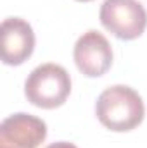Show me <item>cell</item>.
I'll use <instances>...</instances> for the list:
<instances>
[{
	"label": "cell",
	"mask_w": 147,
	"mask_h": 148,
	"mask_svg": "<svg viewBox=\"0 0 147 148\" xmlns=\"http://www.w3.org/2000/svg\"><path fill=\"white\" fill-rule=\"evenodd\" d=\"M95 114L102 126L111 131H132L142 121L146 107L142 97L130 86L114 84L106 88L97 102H95Z\"/></svg>",
	"instance_id": "1"
},
{
	"label": "cell",
	"mask_w": 147,
	"mask_h": 148,
	"mask_svg": "<svg viewBox=\"0 0 147 148\" xmlns=\"http://www.w3.org/2000/svg\"><path fill=\"white\" fill-rule=\"evenodd\" d=\"M71 93V77L68 71L54 62L35 67L24 81V95L30 103L40 109L61 107Z\"/></svg>",
	"instance_id": "2"
},
{
	"label": "cell",
	"mask_w": 147,
	"mask_h": 148,
	"mask_svg": "<svg viewBox=\"0 0 147 148\" xmlns=\"http://www.w3.org/2000/svg\"><path fill=\"white\" fill-rule=\"evenodd\" d=\"M99 17L102 26L119 40H135L147 26V10L139 0H104Z\"/></svg>",
	"instance_id": "3"
},
{
	"label": "cell",
	"mask_w": 147,
	"mask_h": 148,
	"mask_svg": "<svg viewBox=\"0 0 147 148\" xmlns=\"http://www.w3.org/2000/svg\"><path fill=\"white\" fill-rule=\"evenodd\" d=\"M73 57L81 74L99 77L109 71L112 64V48L102 33L90 29L76 40Z\"/></svg>",
	"instance_id": "4"
},
{
	"label": "cell",
	"mask_w": 147,
	"mask_h": 148,
	"mask_svg": "<svg viewBox=\"0 0 147 148\" xmlns=\"http://www.w3.org/2000/svg\"><path fill=\"white\" fill-rule=\"evenodd\" d=\"M47 136V124L31 114L17 112L0 124V148H38Z\"/></svg>",
	"instance_id": "5"
},
{
	"label": "cell",
	"mask_w": 147,
	"mask_h": 148,
	"mask_svg": "<svg viewBox=\"0 0 147 148\" xmlns=\"http://www.w3.org/2000/svg\"><path fill=\"white\" fill-rule=\"evenodd\" d=\"M0 55L7 66L23 64L35 50V33L28 21L21 17H7L0 26Z\"/></svg>",
	"instance_id": "6"
},
{
	"label": "cell",
	"mask_w": 147,
	"mask_h": 148,
	"mask_svg": "<svg viewBox=\"0 0 147 148\" xmlns=\"http://www.w3.org/2000/svg\"><path fill=\"white\" fill-rule=\"evenodd\" d=\"M45 148H78V147L73 145V143H69V141H55V143L47 145Z\"/></svg>",
	"instance_id": "7"
},
{
	"label": "cell",
	"mask_w": 147,
	"mask_h": 148,
	"mask_svg": "<svg viewBox=\"0 0 147 148\" xmlns=\"http://www.w3.org/2000/svg\"><path fill=\"white\" fill-rule=\"evenodd\" d=\"M78 2H92V0H78Z\"/></svg>",
	"instance_id": "8"
}]
</instances>
